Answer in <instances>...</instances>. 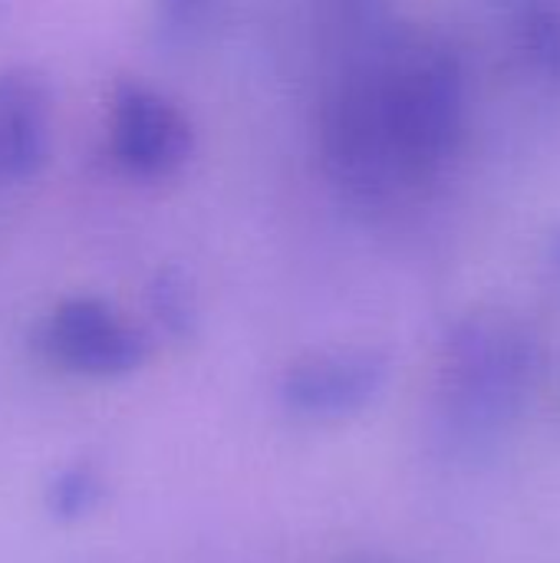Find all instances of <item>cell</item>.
I'll return each mask as SVG.
<instances>
[{
	"mask_svg": "<svg viewBox=\"0 0 560 563\" xmlns=\"http://www.w3.org/2000/svg\"><path fill=\"white\" fill-rule=\"evenodd\" d=\"M515 26L528 63L560 79V0H515Z\"/></svg>",
	"mask_w": 560,
	"mask_h": 563,
	"instance_id": "7",
	"label": "cell"
},
{
	"mask_svg": "<svg viewBox=\"0 0 560 563\" xmlns=\"http://www.w3.org/2000/svg\"><path fill=\"white\" fill-rule=\"evenodd\" d=\"M162 7H165V13L175 20V23H195V20H201L211 7H215V0H162Z\"/></svg>",
	"mask_w": 560,
	"mask_h": 563,
	"instance_id": "11",
	"label": "cell"
},
{
	"mask_svg": "<svg viewBox=\"0 0 560 563\" xmlns=\"http://www.w3.org/2000/svg\"><path fill=\"white\" fill-rule=\"evenodd\" d=\"M149 307H152V317L172 336H191V330L198 323V303H195V290H191V280L185 277V271H178V267L158 271L149 287Z\"/></svg>",
	"mask_w": 560,
	"mask_h": 563,
	"instance_id": "8",
	"label": "cell"
},
{
	"mask_svg": "<svg viewBox=\"0 0 560 563\" xmlns=\"http://www.w3.org/2000/svg\"><path fill=\"white\" fill-rule=\"evenodd\" d=\"M333 3L340 7V13L350 23H356L363 30H373V33L383 30V16L389 10V0H333Z\"/></svg>",
	"mask_w": 560,
	"mask_h": 563,
	"instance_id": "10",
	"label": "cell"
},
{
	"mask_svg": "<svg viewBox=\"0 0 560 563\" xmlns=\"http://www.w3.org/2000/svg\"><path fill=\"white\" fill-rule=\"evenodd\" d=\"M50 148V89L36 69L0 73V178L33 175Z\"/></svg>",
	"mask_w": 560,
	"mask_h": 563,
	"instance_id": "6",
	"label": "cell"
},
{
	"mask_svg": "<svg viewBox=\"0 0 560 563\" xmlns=\"http://www.w3.org/2000/svg\"><path fill=\"white\" fill-rule=\"evenodd\" d=\"M43 346L59 366L86 376L132 373L149 353L145 336L109 303L92 297H76L56 307L43 330Z\"/></svg>",
	"mask_w": 560,
	"mask_h": 563,
	"instance_id": "3",
	"label": "cell"
},
{
	"mask_svg": "<svg viewBox=\"0 0 560 563\" xmlns=\"http://www.w3.org/2000/svg\"><path fill=\"white\" fill-rule=\"evenodd\" d=\"M50 511L59 521H76L89 515L99 501V478L92 468H66L53 485H50Z\"/></svg>",
	"mask_w": 560,
	"mask_h": 563,
	"instance_id": "9",
	"label": "cell"
},
{
	"mask_svg": "<svg viewBox=\"0 0 560 563\" xmlns=\"http://www.w3.org/2000/svg\"><path fill=\"white\" fill-rule=\"evenodd\" d=\"M541 376V340L508 310L462 317L446 336L439 416L459 445H488L528 406Z\"/></svg>",
	"mask_w": 560,
	"mask_h": 563,
	"instance_id": "2",
	"label": "cell"
},
{
	"mask_svg": "<svg viewBox=\"0 0 560 563\" xmlns=\"http://www.w3.org/2000/svg\"><path fill=\"white\" fill-rule=\"evenodd\" d=\"M389 379L380 350H327L294 363L284 376V399L310 419H340L366 409Z\"/></svg>",
	"mask_w": 560,
	"mask_h": 563,
	"instance_id": "5",
	"label": "cell"
},
{
	"mask_svg": "<svg viewBox=\"0 0 560 563\" xmlns=\"http://www.w3.org/2000/svg\"><path fill=\"white\" fill-rule=\"evenodd\" d=\"M545 264H548V274H551V280L558 284V290H560V228H554V231H551V238H548Z\"/></svg>",
	"mask_w": 560,
	"mask_h": 563,
	"instance_id": "12",
	"label": "cell"
},
{
	"mask_svg": "<svg viewBox=\"0 0 560 563\" xmlns=\"http://www.w3.org/2000/svg\"><path fill=\"white\" fill-rule=\"evenodd\" d=\"M191 122L175 102L142 82H119L112 96V152L142 178L178 172L191 155Z\"/></svg>",
	"mask_w": 560,
	"mask_h": 563,
	"instance_id": "4",
	"label": "cell"
},
{
	"mask_svg": "<svg viewBox=\"0 0 560 563\" xmlns=\"http://www.w3.org/2000/svg\"><path fill=\"white\" fill-rule=\"evenodd\" d=\"M465 139V76L436 36L380 30L327 109L330 172L363 201L432 185Z\"/></svg>",
	"mask_w": 560,
	"mask_h": 563,
	"instance_id": "1",
	"label": "cell"
}]
</instances>
